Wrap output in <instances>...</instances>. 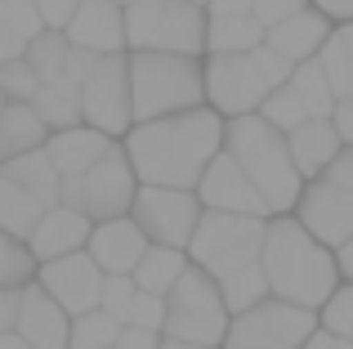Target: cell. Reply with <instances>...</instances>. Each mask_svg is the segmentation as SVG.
Returning <instances> with one entry per match:
<instances>
[{
	"label": "cell",
	"instance_id": "1",
	"mask_svg": "<svg viewBox=\"0 0 353 349\" xmlns=\"http://www.w3.org/2000/svg\"><path fill=\"white\" fill-rule=\"evenodd\" d=\"M121 152L143 188H197L206 166L224 152V117L192 108L179 117L139 121L125 130Z\"/></svg>",
	"mask_w": 353,
	"mask_h": 349
},
{
	"label": "cell",
	"instance_id": "2",
	"mask_svg": "<svg viewBox=\"0 0 353 349\" xmlns=\"http://www.w3.org/2000/svg\"><path fill=\"white\" fill-rule=\"evenodd\" d=\"M259 269H264L268 296L282 305L309 309L318 314L331 300V291L340 287L336 251H327L322 242H313L295 215H273L264 224V251H259Z\"/></svg>",
	"mask_w": 353,
	"mask_h": 349
},
{
	"label": "cell",
	"instance_id": "3",
	"mask_svg": "<svg viewBox=\"0 0 353 349\" xmlns=\"http://www.w3.org/2000/svg\"><path fill=\"white\" fill-rule=\"evenodd\" d=\"M224 157H233V166L250 179L268 219L295 210L304 179L295 170L291 152H286V134H277L264 117H233V121H224Z\"/></svg>",
	"mask_w": 353,
	"mask_h": 349
},
{
	"label": "cell",
	"instance_id": "4",
	"mask_svg": "<svg viewBox=\"0 0 353 349\" xmlns=\"http://www.w3.org/2000/svg\"><path fill=\"white\" fill-rule=\"evenodd\" d=\"M125 68H130V117H134V126L206 108L201 59H183V54H125Z\"/></svg>",
	"mask_w": 353,
	"mask_h": 349
},
{
	"label": "cell",
	"instance_id": "5",
	"mask_svg": "<svg viewBox=\"0 0 353 349\" xmlns=\"http://www.w3.org/2000/svg\"><path fill=\"white\" fill-rule=\"evenodd\" d=\"M125 54H183L206 59V9L188 0L125 5Z\"/></svg>",
	"mask_w": 353,
	"mask_h": 349
},
{
	"label": "cell",
	"instance_id": "6",
	"mask_svg": "<svg viewBox=\"0 0 353 349\" xmlns=\"http://www.w3.org/2000/svg\"><path fill=\"white\" fill-rule=\"evenodd\" d=\"M228 332V309L219 300V282L210 273L192 269L174 282V291L165 296V323H161V341H179V345H210L219 349Z\"/></svg>",
	"mask_w": 353,
	"mask_h": 349
},
{
	"label": "cell",
	"instance_id": "7",
	"mask_svg": "<svg viewBox=\"0 0 353 349\" xmlns=\"http://www.w3.org/2000/svg\"><path fill=\"white\" fill-rule=\"evenodd\" d=\"M264 224L268 219H250V215H219V210H201L197 228L188 242V264L210 278H224L233 269L259 264L264 251Z\"/></svg>",
	"mask_w": 353,
	"mask_h": 349
},
{
	"label": "cell",
	"instance_id": "8",
	"mask_svg": "<svg viewBox=\"0 0 353 349\" xmlns=\"http://www.w3.org/2000/svg\"><path fill=\"white\" fill-rule=\"evenodd\" d=\"M134 192H139V179L130 170L121 143L108 152L99 166H90L81 179H63V192H59V206L85 215L90 224H108V219H125L130 206H134Z\"/></svg>",
	"mask_w": 353,
	"mask_h": 349
},
{
	"label": "cell",
	"instance_id": "9",
	"mask_svg": "<svg viewBox=\"0 0 353 349\" xmlns=\"http://www.w3.org/2000/svg\"><path fill=\"white\" fill-rule=\"evenodd\" d=\"M313 332H318V314L268 296L264 305L228 318V332L219 349H304V341Z\"/></svg>",
	"mask_w": 353,
	"mask_h": 349
},
{
	"label": "cell",
	"instance_id": "10",
	"mask_svg": "<svg viewBox=\"0 0 353 349\" xmlns=\"http://www.w3.org/2000/svg\"><path fill=\"white\" fill-rule=\"evenodd\" d=\"M201 86H206V108L224 121L233 117H255L273 90L264 86L250 54H206L201 59Z\"/></svg>",
	"mask_w": 353,
	"mask_h": 349
},
{
	"label": "cell",
	"instance_id": "11",
	"mask_svg": "<svg viewBox=\"0 0 353 349\" xmlns=\"http://www.w3.org/2000/svg\"><path fill=\"white\" fill-rule=\"evenodd\" d=\"M130 219L139 224V233L148 237V246H170V251H188L192 228L201 219V201L192 188H143L139 183Z\"/></svg>",
	"mask_w": 353,
	"mask_h": 349
},
{
	"label": "cell",
	"instance_id": "12",
	"mask_svg": "<svg viewBox=\"0 0 353 349\" xmlns=\"http://www.w3.org/2000/svg\"><path fill=\"white\" fill-rule=\"evenodd\" d=\"M81 126L108 134L112 143H121L125 130L134 126V117H130V68H125V54L94 59L85 86H81Z\"/></svg>",
	"mask_w": 353,
	"mask_h": 349
},
{
	"label": "cell",
	"instance_id": "13",
	"mask_svg": "<svg viewBox=\"0 0 353 349\" xmlns=\"http://www.w3.org/2000/svg\"><path fill=\"white\" fill-rule=\"evenodd\" d=\"M32 282L68 318H81V314H90V309H99V296H103V273H99V264L90 260L85 251L63 255V260H50V264H36Z\"/></svg>",
	"mask_w": 353,
	"mask_h": 349
},
{
	"label": "cell",
	"instance_id": "14",
	"mask_svg": "<svg viewBox=\"0 0 353 349\" xmlns=\"http://www.w3.org/2000/svg\"><path fill=\"white\" fill-rule=\"evenodd\" d=\"M291 215L313 242H322L327 251H340L353 237V192L331 188L327 179H309Z\"/></svg>",
	"mask_w": 353,
	"mask_h": 349
},
{
	"label": "cell",
	"instance_id": "15",
	"mask_svg": "<svg viewBox=\"0 0 353 349\" xmlns=\"http://www.w3.org/2000/svg\"><path fill=\"white\" fill-rule=\"evenodd\" d=\"M197 201L201 210H219V215H250V219H268L264 201H259V192L250 188V179L233 166V157H224L219 152L215 161L206 166V174L197 179Z\"/></svg>",
	"mask_w": 353,
	"mask_h": 349
},
{
	"label": "cell",
	"instance_id": "16",
	"mask_svg": "<svg viewBox=\"0 0 353 349\" xmlns=\"http://www.w3.org/2000/svg\"><path fill=\"white\" fill-rule=\"evenodd\" d=\"M68 45L85 50L90 59H108V54H125V9L112 0H81V9L68 23Z\"/></svg>",
	"mask_w": 353,
	"mask_h": 349
},
{
	"label": "cell",
	"instance_id": "17",
	"mask_svg": "<svg viewBox=\"0 0 353 349\" xmlns=\"http://www.w3.org/2000/svg\"><path fill=\"white\" fill-rule=\"evenodd\" d=\"M148 251V237L139 233L134 219H108V224H94L90 228V242H85V255L99 264L103 278H130L134 264L143 260Z\"/></svg>",
	"mask_w": 353,
	"mask_h": 349
},
{
	"label": "cell",
	"instance_id": "18",
	"mask_svg": "<svg viewBox=\"0 0 353 349\" xmlns=\"http://www.w3.org/2000/svg\"><path fill=\"white\" fill-rule=\"evenodd\" d=\"M14 332L23 336L32 349H68V332H72V318L45 296L36 282H27L23 296H18V323Z\"/></svg>",
	"mask_w": 353,
	"mask_h": 349
},
{
	"label": "cell",
	"instance_id": "19",
	"mask_svg": "<svg viewBox=\"0 0 353 349\" xmlns=\"http://www.w3.org/2000/svg\"><path fill=\"white\" fill-rule=\"evenodd\" d=\"M90 228H94V224H90L85 215H77V210H68V206H50L41 215V224L32 228V237H27V251H32L36 264L77 255V251H85Z\"/></svg>",
	"mask_w": 353,
	"mask_h": 349
},
{
	"label": "cell",
	"instance_id": "20",
	"mask_svg": "<svg viewBox=\"0 0 353 349\" xmlns=\"http://www.w3.org/2000/svg\"><path fill=\"white\" fill-rule=\"evenodd\" d=\"M112 148L117 143L108 139V134L90 130V126H72V130H54L41 152L50 157V166L59 170V179H81V174L90 166H99Z\"/></svg>",
	"mask_w": 353,
	"mask_h": 349
},
{
	"label": "cell",
	"instance_id": "21",
	"mask_svg": "<svg viewBox=\"0 0 353 349\" xmlns=\"http://www.w3.org/2000/svg\"><path fill=\"white\" fill-rule=\"evenodd\" d=\"M331 32H336V27H331L318 9H300L295 18H286V23H277L273 32H264V45L273 54H282L291 68H300V63L318 59V50L327 45Z\"/></svg>",
	"mask_w": 353,
	"mask_h": 349
},
{
	"label": "cell",
	"instance_id": "22",
	"mask_svg": "<svg viewBox=\"0 0 353 349\" xmlns=\"http://www.w3.org/2000/svg\"><path fill=\"white\" fill-rule=\"evenodd\" d=\"M340 148H345V143H340V134L331 130V121H304V126H295V130L286 134V152H291V161H295V170H300L304 183L318 179V174L336 161Z\"/></svg>",
	"mask_w": 353,
	"mask_h": 349
},
{
	"label": "cell",
	"instance_id": "23",
	"mask_svg": "<svg viewBox=\"0 0 353 349\" xmlns=\"http://www.w3.org/2000/svg\"><path fill=\"white\" fill-rule=\"evenodd\" d=\"M45 139H50V130L32 103H5V112H0V166L27 157V152H41Z\"/></svg>",
	"mask_w": 353,
	"mask_h": 349
},
{
	"label": "cell",
	"instance_id": "24",
	"mask_svg": "<svg viewBox=\"0 0 353 349\" xmlns=\"http://www.w3.org/2000/svg\"><path fill=\"white\" fill-rule=\"evenodd\" d=\"M188 273V251H170V246H148L143 260L134 264V273H130V282H134L143 296H170L174 282Z\"/></svg>",
	"mask_w": 353,
	"mask_h": 349
},
{
	"label": "cell",
	"instance_id": "25",
	"mask_svg": "<svg viewBox=\"0 0 353 349\" xmlns=\"http://www.w3.org/2000/svg\"><path fill=\"white\" fill-rule=\"evenodd\" d=\"M0 174H5V179H14L18 188H27L45 210L59 206L63 179H59V170L50 166V157H45V152H27V157H18V161H9V166H0Z\"/></svg>",
	"mask_w": 353,
	"mask_h": 349
},
{
	"label": "cell",
	"instance_id": "26",
	"mask_svg": "<svg viewBox=\"0 0 353 349\" xmlns=\"http://www.w3.org/2000/svg\"><path fill=\"white\" fill-rule=\"evenodd\" d=\"M41 215H45L41 201H36L27 188H18L14 179H5V174H0V233L27 242V237H32V228L41 224Z\"/></svg>",
	"mask_w": 353,
	"mask_h": 349
},
{
	"label": "cell",
	"instance_id": "27",
	"mask_svg": "<svg viewBox=\"0 0 353 349\" xmlns=\"http://www.w3.org/2000/svg\"><path fill=\"white\" fill-rule=\"evenodd\" d=\"M264 45V27L250 14L241 18H206V54H250Z\"/></svg>",
	"mask_w": 353,
	"mask_h": 349
},
{
	"label": "cell",
	"instance_id": "28",
	"mask_svg": "<svg viewBox=\"0 0 353 349\" xmlns=\"http://www.w3.org/2000/svg\"><path fill=\"white\" fill-rule=\"evenodd\" d=\"M215 282H219V300H224L228 318H237V314H246V309H255V305L268 300V282H264V269H259V264L233 269V273H224V278H215Z\"/></svg>",
	"mask_w": 353,
	"mask_h": 349
},
{
	"label": "cell",
	"instance_id": "29",
	"mask_svg": "<svg viewBox=\"0 0 353 349\" xmlns=\"http://www.w3.org/2000/svg\"><path fill=\"white\" fill-rule=\"evenodd\" d=\"M286 86L295 90V99L304 103V112H309V121H331V112H336V94H331L327 77H322L318 59L300 63V68L291 72V81Z\"/></svg>",
	"mask_w": 353,
	"mask_h": 349
},
{
	"label": "cell",
	"instance_id": "30",
	"mask_svg": "<svg viewBox=\"0 0 353 349\" xmlns=\"http://www.w3.org/2000/svg\"><path fill=\"white\" fill-rule=\"evenodd\" d=\"M117 336H121V323H112L103 309H90V314L72 318L68 349H112Z\"/></svg>",
	"mask_w": 353,
	"mask_h": 349
},
{
	"label": "cell",
	"instance_id": "31",
	"mask_svg": "<svg viewBox=\"0 0 353 349\" xmlns=\"http://www.w3.org/2000/svg\"><path fill=\"white\" fill-rule=\"evenodd\" d=\"M36 278V260L27 251V242L0 233V291H23Z\"/></svg>",
	"mask_w": 353,
	"mask_h": 349
},
{
	"label": "cell",
	"instance_id": "32",
	"mask_svg": "<svg viewBox=\"0 0 353 349\" xmlns=\"http://www.w3.org/2000/svg\"><path fill=\"white\" fill-rule=\"evenodd\" d=\"M318 68H322V77H327L331 94H336V103H340V99H353V63H349L345 45L336 41V32H331L327 45L318 50Z\"/></svg>",
	"mask_w": 353,
	"mask_h": 349
},
{
	"label": "cell",
	"instance_id": "33",
	"mask_svg": "<svg viewBox=\"0 0 353 349\" xmlns=\"http://www.w3.org/2000/svg\"><path fill=\"white\" fill-rule=\"evenodd\" d=\"M255 117H264V121L273 126L277 134H291L295 126H304V121H309V112H304V103L295 99V90H291V86L273 90V94L264 99V108H259Z\"/></svg>",
	"mask_w": 353,
	"mask_h": 349
},
{
	"label": "cell",
	"instance_id": "34",
	"mask_svg": "<svg viewBox=\"0 0 353 349\" xmlns=\"http://www.w3.org/2000/svg\"><path fill=\"white\" fill-rule=\"evenodd\" d=\"M318 327L336 341H353V282H340L331 300L318 309Z\"/></svg>",
	"mask_w": 353,
	"mask_h": 349
},
{
	"label": "cell",
	"instance_id": "35",
	"mask_svg": "<svg viewBox=\"0 0 353 349\" xmlns=\"http://www.w3.org/2000/svg\"><path fill=\"white\" fill-rule=\"evenodd\" d=\"M0 27H5L9 36H18L23 45H32L36 36L45 32V23H41L32 0H0Z\"/></svg>",
	"mask_w": 353,
	"mask_h": 349
},
{
	"label": "cell",
	"instance_id": "36",
	"mask_svg": "<svg viewBox=\"0 0 353 349\" xmlns=\"http://www.w3.org/2000/svg\"><path fill=\"white\" fill-rule=\"evenodd\" d=\"M36 90H41V81H36V72L27 68V59L0 68V99H5V103H32Z\"/></svg>",
	"mask_w": 353,
	"mask_h": 349
},
{
	"label": "cell",
	"instance_id": "37",
	"mask_svg": "<svg viewBox=\"0 0 353 349\" xmlns=\"http://www.w3.org/2000/svg\"><path fill=\"white\" fill-rule=\"evenodd\" d=\"M134 296H139V287L130 278H103V296H99V309H103L112 323L125 327V314H130V305H134Z\"/></svg>",
	"mask_w": 353,
	"mask_h": 349
},
{
	"label": "cell",
	"instance_id": "38",
	"mask_svg": "<svg viewBox=\"0 0 353 349\" xmlns=\"http://www.w3.org/2000/svg\"><path fill=\"white\" fill-rule=\"evenodd\" d=\"M161 323H165V300L161 296H143V291H139L134 305H130V314H125V327L161 336Z\"/></svg>",
	"mask_w": 353,
	"mask_h": 349
},
{
	"label": "cell",
	"instance_id": "39",
	"mask_svg": "<svg viewBox=\"0 0 353 349\" xmlns=\"http://www.w3.org/2000/svg\"><path fill=\"white\" fill-rule=\"evenodd\" d=\"M300 9H309V0H255V5H250V18H255L264 32H273L277 23L295 18Z\"/></svg>",
	"mask_w": 353,
	"mask_h": 349
},
{
	"label": "cell",
	"instance_id": "40",
	"mask_svg": "<svg viewBox=\"0 0 353 349\" xmlns=\"http://www.w3.org/2000/svg\"><path fill=\"white\" fill-rule=\"evenodd\" d=\"M250 59H255V68H259V77H264V86L268 90H282L286 81H291V63L282 59V54H273L268 45H259V50H250Z\"/></svg>",
	"mask_w": 353,
	"mask_h": 349
},
{
	"label": "cell",
	"instance_id": "41",
	"mask_svg": "<svg viewBox=\"0 0 353 349\" xmlns=\"http://www.w3.org/2000/svg\"><path fill=\"white\" fill-rule=\"evenodd\" d=\"M32 5H36V14H41L45 32H68V23L81 9V0H32Z\"/></svg>",
	"mask_w": 353,
	"mask_h": 349
},
{
	"label": "cell",
	"instance_id": "42",
	"mask_svg": "<svg viewBox=\"0 0 353 349\" xmlns=\"http://www.w3.org/2000/svg\"><path fill=\"white\" fill-rule=\"evenodd\" d=\"M318 179H327L331 188H345V192H353V148H340V152H336V161H331V166L322 170Z\"/></svg>",
	"mask_w": 353,
	"mask_h": 349
},
{
	"label": "cell",
	"instance_id": "43",
	"mask_svg": "<svg viewBox=\"0 0 353 349\" xmlns=\"http://www.w3.org/2000/svg\"><path fill=\"white\" fill-rule=\"evenodd\" d=\"M309 9H318L331 27H345L353 23V0H309Z\"/></svg>",
	"mask_w": 353,
	"mask_h": 349
},
{
	"label": "cell",
	"instance_id": "44",
	"mask_svg": "<svg viewBox=\"0 0 353 349\" xmlns=\"http://www.w3.org/2000/svg\"><path fill=\"white\" fill-rule=\"evenodd\" d=\"M331 130L340 134V143L353 148V99H340L336 112H331Z\"/></svg>",
	"mask_w": 353,
	"mask_h": 349
},
{
	"label": "cell",
	"instance_id": "45",
	"mask_svg": "<svg viewBox=\"0 0 353 349\" xmlns=\"http://www.w3.org/2000/svg\"><path fill=\"white\" fill-rule=\"evenodd\" d=\"M255 0H206V18H241Z\"/></svg>",
	"mask_w": 353,
	"mask_h": 349
},
{
	"label": "cell",
	"instance_id": "46",
	"mask_svg": "<svg viewBox=\"0 0 353 349\" xmlns=\"http://www.w3.org/2000/svg\"><path fill=\"white\" fill-rule=\"evenodd\" d=\"M18 296L23 291H0V336L14 332V323H18Z\"/></svg>",
	"mask_w": 353,
	"mask_h": 349
},
{
	"label": "cell",
	"instance_id": "47",
	"mask_svg": "<svg viewBox=\"0 0 353 349\" xmlns=\"http://www.w3.org/2000/svg\"><path fill=\"white\" fill-rule=\"evenodd\" d=\"M27 54V45L18 41V36H9L5 27H0V68H5V63H18Z\"/></svg>",
	"mask_w": 353,
	"mask_h": 349
},
{
	"label": "cell",
	"instance_id": "48",
	"mask_svg": "<svg viewBox=\"0 0 353 349\" xmlns=\"http://www.w3.org/2000/svg\"><path fill=\"white\" fill-rule=\"evenodd\" d=\"M336 269H340V282H353V237L336 251Z\"/></svg>",
	"mask_w": 353,
	"mask_h": 349
},
{
	"label": "cell",
	"instance_id": "49",
	"mask_svg": "<svg viewBox=\"0 0 353 349\" xmlns=\"http://www.w3.org/2000/svg\"><path fill=\"white\" fill-rule=\"evenodd\" d=\"M336 41L345 45V54H349V63H353V23H345V27H336Z\"/></svg>",
	"mask_w": 353,
	"mask_h": 349
},
{
	"label": "cell",
	"instance_id": "50",
	"mask_svg": "<svg viewBox=\"0 0 353 349\" xmlns=\"http://www.w3.org/2000/svg\"><path fill=\"white\" fill-rule=\"evenodd\" d=\"M0 349H32V345H27L18 332H5V336H0Z\"/></svg>",
	"mask_w": 353,
	"mask_h": 349
},
{
	"label": "cell",
	"instance_id": "51",
	"mask_svg": "<svg viewBox=\"0 0 353 349\" xmlns=\"http://www.w3.org/2000/svg\"><path fill=\"white\" fill-rule=\"evenodd\" d=\"M157 349H210V345H179V341H161Z\"/></svg>",
	"mask_w": 353,
	"mask_h": 349
},
{
	"label": "cell",
	"instance_id": "52",
	"mask_svg": "<svg viewBox=\"0 0 353 349\" xmlns=\"http://www.w3.org/2000/svg\"><path fill=\"white\" fill-rule=\"evenodd\" d=\"M336 349H353V341H336Z\"/></svg>",
	"mask_w": 353,
	"mask_h": 349
},
{
	"label": "cell",
	"instance_id": "53",
	"mask_svg": "<svg viewBox=\"0 0 353 349\" xmlns=\"http://www.w3.org/2000/svg\"><path fill=\"white\" fill-rule=\"evenodd\" d=\"M112 5H121V9H125V5H134V0H112Z\"/></svg>",
	"mask_w": 353,
	"mask_h": 349
},
{
	"label": "cell",
	"instance_id": "54",
	"mask_svg": "<svg viewBox=\"0 0 353 349\" xmlns=\"http://www.w3.org/2000/svg\"><path fill=\"white\" fill-rule=\"evenodd\" d=\"M188 5H201V9H206V0H188Z\"/></svg>",
	"mask_w": 353,
	"mask_h": 349
},
{
	"label": "cell",
	"instance_id": "55",
	"mask_svg": "<svg viewBox=\"0 0 353 349\" xmlns=\"http://www.w3.org/2000/svg\"><path fill=\"white\" fill-rule=\"evenodd\" d=\"M0 112H5V99H0Z\"/></svg>",
	"mask_w": 353,
	"mask_h": 349
}]
</instances>
